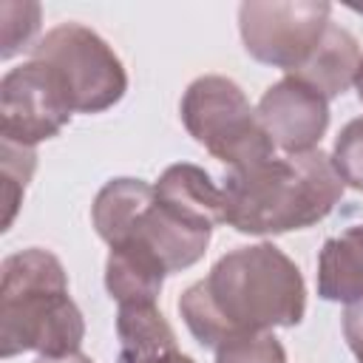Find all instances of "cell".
<instances>
[{
  "label": "cell",
  "mask_w": 363,
  "mask_h": 363,
  "mask_svg": "<svg viewBox=\"0 0 363 363\" xmlns=\"http://www.w3.org/2000/svg\"><path fill=\"white\" fill-rule=\"evenodd\" d=\"M150 201H153V184L142 179L119 176V179L105 182L91 207V221H94L96 235L108 247L116 244Z\"/></svg>",
  "instance_id": "15"
},
{
  "label": "cell",
  "mask_w": 363,
  "mask_h": 363,
  "mask_svg": "<svg viewBox=\"0 0 363 363\" xmlns=\"http://www.w3.org/2000/svg\"><path fill=\"white\" fill-rule=\"evenodd\" d=\"M0 156H3L0 162H3V199H6L3 230H9L17 210H20L26 184L37 167V150L17 145V142H9V139H0Z\"/></svg>",
  "instance_id": "17"
},
{
  "label": "cell",
  "mask_w": 363,
  "mask_h": 363,
  "mask_svg": "<svg viewBox=\"0 0 363 363\" xmlns=\"http://www.w3.org/2000/svg\"><path fill=\"white\" fill-rule=\"evenodd\" d=\"M343 337H346L352 354L357 357V363H363V298L346 303V312H343Z\"/></svg>",
  "instance_id": "20"
},
{
  "label": "cell",
  "mask_w": 363,
  "mask_h": 363,
  "mask_svg": "<svg viewBox=\"0 0 363 363\" xmlns=\"http://www.w3.org/2000/svg\"><path fill=\"white\" fill-rule=\"evenodd\" d=\"M261 128L286 156L318 150L329 128V99L295 77L269 85L255 108Z\"/></svg>",
  "instance_id": "8"
},
{
  "label": "cell",
  "mask_w": 363,
  "mask_h": 363,
  "mask_svg": "<svg viewBox=\"0 0 363 363\" xmlns=\"http://www.w3.org/2000/svg\"><path fill=\"white\" fill-rule=\"evenodd\" d=\"M216 363H286V352L272 332H255L221 343Z\"/></svg>",
  "instance_id": "18"
},
{
  "label": "cell",
  "mask_w": 363,
  "mask_h": 363,
  "mask_svg": "<svg viewBox=\"0 0 363 363\" xmlns=\"http://www.w3.org/2000/svg\"><path fill=\"white\" fill-rule=\"evenodd\" d=\"M167 269L162 261L139 241L113 244L105 261V289L122 303H156Z\"/></svg>",
  "instance_id": "12"
},
{
  "label": "cell",
  "mask_w": 363,
  "mask_h": 363,
  "mask_svg": "<svg viewBox=\"0 0 363 363\" xmlns=\"http://www.w3.org/2000/svg\"><path fill=\"white\" fill-rule=\"evenodd\" d=\"M306 312V284L298 264L269 241L221 255L210 272L179 298V315L204 349L298 326Z\"/></svg>",
  "instance_id": "1"
},
{
  "label": "cell",
  "mask_w": 363,
  "mask_h": 363,
  "mask_svg": "<svg viewBox=\"0 0 363 363\" xmlns=\"http://www.w3.org/2000/svg\"><path fill=\"white\" fill-rule=\"evenodd\" d=\"M156 201L173 210L176 216L199 224V227H218L224 221V190L210 179V173L199 164L179 162L170 164L159 182L153 184Z\"/></svg>",
  "instance_id": "10"
},
{
  "label": "cell",
  "mask_w": 363,
  "mask_h": 363,
  "mask_svg": "<svg viewBox=\"0 0 363 363\" xmlns=\"http://www.w3.org/2000/svg\"><path fill=\"white\" fill-rule=\"evenodd\" d=\"M85 320L68 295V275L60 258L28 247L3 258L0 267V357L20 352L68 354L79 352Z\"/></svg>",
  "instance_id": "3"
},
{
  "label": "cell",
  "mask_w": 363,
  "mask_h": 363,
  "mask_svg": "<svg viewBox=\"0 0 363 363\" xmlns=\"http://www.w3.org/2000/svg\"><path fill=\"white\" fill-rule=\"evenodd\" d=\"M332 164L343 184L363 193V116L346 122L332 147Z\"/></svg>",
  "instance_id": "19"
},
{
  "label": "cell",
  "mask_w": 363,
  "mask_h": 363,
  "mask_svg": "<svg viewBox=\"0 0 363 363\" xmlns=\"http://www.w3.org/2000/svg\"><path fill=\"white\" fill-rule=\"evenodd\" d=\"M71 96L45 62L28 60L0 79V139L37 147L71 122Z\"/></svg>",
  "instance_id": "7"
},
{
  "label": "cell",
  "mask_w": 363,
  "mask_h": 363,
  "mask_svg": "<svg viewBox=\"0 0 363 363\" xmlns=\"http://www.w3.org/2000/svg\"><path fill=\"white\" fill-rule=\"evenodd\" d=\"M329 17L326 0H247L238 6V31L255 62L292 74L320 43Z\"/></svg>",
  "instance_id": "6"
},
{
  "label": "cell",
  "mask_w": 363,
  "mask_h": 363,
  "mask_svg": "<svg viewBox=\"0 0 363 363\" xmlns=\"http://www.w3.org/2000/svg\"><path fill=\"white\" fill-rule=\"evenodd\" d=\"M34 363H94V360L88 354H82V352H68V354H57V357L40 354Z\"/></svg>",
  "instance_id": "21"
},
{
  "label": "cell",
  "mask_w": 363,
  "mask_h": 363,
  "mask_svg": "<svg viewBox=\"0 0 363 363\" xmlns=\"http://www.w3.org/2000/svg\"><path fill=\"white\" fill-rule=\"evenodd\" d=\"M343 187L320 147L298 156H269L227 173L221 184L224 221L247 235L306 230L335 210Z\"/></svg>",
  "instance_id": "2"
},
{
  "label": "cell",
  "mask_w": 363,
  "mask_h": 363,
  "mask_svg": "<svg viewBox=\"0 0 363 363\" xmlns=\"http://www.w3.org/2000/svg\"><path fill=\"white\" fill-rule=\"evenodd\" d=\"M184 130L230 170H241L275 156V145L258 122L255 108L238 82L204 74L193 79L179 105Z\"/></svg>",
  "instance_id": "4"
},
{
  "label": "cell",
  "mask_w": 363,
  "mask_h": 363,
  "mask_svg": "<svg viewBox=\"0 0 363 363\" xmlns=\"http://www.w3.org/2000/svg\"><path fill=\"white\" fill-rule=\"evenodd\" d=\"M354 91H357V99L363 102V62L357 68V77H354Z\"/></svg>",
  "instance_id": "23"
},
{
  "label": "cell",
  "mask_w": 363,
  "mask_h": 363,
  "mask_svg": "<svg viewBox=\"0 0 363 363\" xmlns=\"http://www.w3.org/2000/svg\"><path fill=\"white\" fill-rule=\"evenodd\" d=\"M210 235H213V230L199 227V224L176 216L173 210H167L164 204H159L156 201V193H153V201L136 216V221L130 224V230L116 244H122V241H139V244H145L162 261V267L170 275V272H182V269L199 264L204 258V252H207Z\"/></svg>",
  "instance_id": "9"
},
{
  "label": "cell",
  "mask_w": 363,
  "mask_h": 363,
  "mask_svg": "<svg viewBox=\"0 0 363 363\" xmlns=\"http://www.w3.org/2000/svg\"><path fill=\"white\" fill-rule=\"evenodd\" d=\"M116 363H142L179 349L176 332L156 303H122L116 309Z\"/></svg>",
  "instance_id": "14"
},
{
  "label": "cell",
  "mask_w": 363,
  "mask_h": 363,
  "mask_svg": "<svg viewBox=\"0 0 363 363\" xmlns=\"http://www.w3.org/2000/svg\"><path fill=\"white\" fill-rule=\"evenodd\" d=\"M360 62H363V54H360L357 37L349 28L329 23V28L323 31L320 43L306 57V62L286 77L301 79L303 85L318 91L323 99H335L354 85Z\"/></svg>",
  "instance_id": "11"
},
{
  "label": "cell",
  "mask_w": 363,
  "mask_h": 363,
  "mask_svg": "<svg viewBox=\"0 0 363 363\" xmlns=\"http://www.w3.org/2000/svg\"><path fill=\"white\" fill-rule=\"evenodd\" d=\"M318 295L332 303L363 298V224L323 241L318 252Z\"/></svg>",
  "instance_id": "13"
},
{
  "label": "cell",
  "mask_w": 363,
  "mask_h": 363,
  "mask_svg": "<svg viewBox=\"0 0 363 363\" xmlns=\"http://www.w3.org/2000/svg\"><path fill=\"white\" fill-rule=\"evenodd\" d=\"M142 363H196L190 354H184V352H167V354H156V357H147V360H142Z\"/></svg>",
  "instance_id": "22"
},
{
  "label": "cell",
  "mask_w": 363,
  "mask_h": 363,
  "mask_svg": "<svg viewBox=\"0 0 363 363\" xmlns=\"http://www.w3.org/2000/svg\"><path fill=\"white\" fill-rule=\"evenodd\" d=\"M31 60L45 62L62 79L74 113H102L128 91V74L113 48L82 23H60L45 31Z\"/></svg>",
  "instance_id": "5"
},
{
  "label": "cell",
  "mask_w": 363,
  "mask_h": 363,
  "mask_svg": "<svg viewBox=\"0 0 363 363\" xmlns=\"http://www.w3.org/2000/svg\"><path fill=\"white\" fill-rule=\"evenodd\" d=\"M43 9L31 0H3L0 3V57L11 60L14 54L34 48V37L40 31Z\"/></svg>",
  "instance_id": "16"
}]
</instances>
